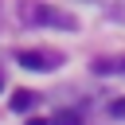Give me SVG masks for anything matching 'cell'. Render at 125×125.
Masks as SVG:
<instances>
[{"mask_svg":"<svg viewBox=\"0 0 125 125\" xmlns=\"http://www.w3.org/2000/svg\"><path fill=\"white\" fill-rule=\"evenodd\" d=\"M51 125H82V121H78V113H70V109H59V113L51 117Z\"/></svg>","mask_w":125,"mask_h":125,"instance_id":"cell-6","label":"cell"},{"mask_svg":"<svg viewBox=\"0 0 125 125\" xmlns=\"http://www.w3.org/2000/svg\"><path fill=\"white\" fill-rule=\"evenodd\" d=\"M16 62H20V66H27V70H51L59 59H55V55H43V51H20V55H16Z\"/></svg>","mask_w":125,"mask_h":125,"instance_id":"cell-2","label":"cell"},{"mask_svg":"<svg viewBox=\"0 0 125 125\" xmlns=\"http://www.w3.org/2000/svg\"><path fill=\"white\" fill-rule=\"evenodd\" d=\"M109 113H113V117H125V98H117V102L109 105Z\"/></svg>","mask_w":125,"mask_h":125,"instance_id":"cell-7","label":"cell"},{"mask_svg":"<svg viewBox=\"0 0 125 125\" xmlns=\"http://www.w3.org/2000/svg\"><path fill=\"white\" fill-rule=\"evenodd\" d=\"M86 4L105 8V12H113V16H125V0H86Z\"/></svg>","mask_w":125,"mask_h":125,"instance_id":"cell-5","label":"cell"},{"mask_svg":"<svg viewBox=\"0 0 125 125\" xmlns=\"http://www.w3.org/2000/svg\"><path fill=\"white\" fill-rule=\"evenodd\" d=\"M0 90H4V78H0Z\"/></svg>","mask_w":125,"mask_h":125,"instance_id":"cell-9","label":"cell"},{"mask_svg":"<svg viewBox=\"0 0 125 125\" xmlns=\"http://www.w3.org/2000/svg\"><path fill=\"white\" fill-rule=\"evenodd\" d=\"M20 16H23L27 23H47V27H62V31H74V27H78V20H74L70 12L51 8V4H35V0H27V4L20 8Z\"/></svg>","mask_w":125,"mask_h":125,"instance_id":"cell-1","label":"cell"},{"mask_svg":"<svg viewBox=\"0 0 125 125\" xmlns=\"http://www.w3.org/2000/svg\"><path fill=\"white\" fill-rule=\"evenodd\" d=\"M27 125H51V121H43V117H31V121H27Z\"/></svg>","mask_w":125,"mask_h":125,"instance_id":"cell-8","label":"cell"},{"mask_svg":"<svg viewBox=\"0 0 125 125\" xmlns=\"http://www.w3.org/2000/svg\"><path fill=\"white\" fill-rule=\"evenodd\" d=\"M94 74H125V59H98Z\"/></svg>","mask_w":125,"mask_h":125,"instance_id":"cell-3","label":"cell"},{"mask_svg":"<svg viewBox=\"0 0 125 125\" xmlns=\"http://www.w3.org/2000/svg\"><path fill=\"white\" fill-rule=\"evenodd\" d=\"M31 105H35V94H31V90H16V94H12V109H16V113H27Z\"/></svg>","mask_w":125,"mask_h":125,"instance_id":"cell-4","label":"cell"}]
</instances>
